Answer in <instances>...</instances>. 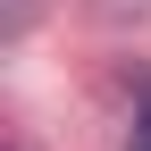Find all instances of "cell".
I'll list each match as a JSON object with an SVG mask.
<instances>
[{
  "label": "cell",
  "instance_id": "6da1fadb",
  "mask_svg": "<svg viewBox=\"0 0 151 151\" xmlns=\"http://www.w3.org/2000/svg\"><path fill=\"white\" fill-rule=\"evenodd\" d=\"M126 151H151V92H143V109H134V134H126Z\"/></svg>",
  "mask_w": 151,
  "mask_h": 151
}]
</instances>
